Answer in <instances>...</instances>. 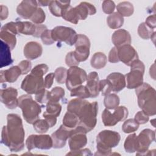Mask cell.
I'll list each match as a JSON object with an SVG mask.
<instances>
[{"label": "cell", "mask_w": 156, "mask_h": 156, "mask_svg": "<svg viewBox=\"0 0 156 156\" xmlns=\"http://www.w3.org/2000/svg\"><path fill=\"white\" fill-rule=\"evenodd\" d=\"M154 32V29L149 27L145 23H141L138 27V34L144 40L151 38Z\"/></svg>", "instance_id": "f35d334b"}, {"label": "cell", "mask_w": 156, "mask_h": 156, "mask_svg": "<svg viewBox=\"0 0 156 156\" xmlns=\"http://www.w3.org/2000/svg\"><path fill=\"white\" fill-rule=\"evenodd\" d=\"M74 8L79 20H84L88 15H93L96 13L95 7L87 2H82Z\"/></svg>", "instance_id": "603a6c76"}, {"label": "cell", "mask_w": 156, "mask_h": 156, "mask_svg": "<svg viewBox=\"0 0 156 156\" xmlns=\"http://www.w3.org/2000/svg\"><path fill=\"white\" fill-rule=\"evenodd\" d=\"M26 146L29 151L34 148L47 150L52 147L53 141L49 135H31L26 139Z\"/></svg>", "instance_id": "8fae6325"}, {"label": "cell", "mask_w": 156, "mask_h": 156, "mask_svg": "<svg viewBox=\"0 0 156 156\" xmlns=\"http://www.w3.org/2000/svg\"><path fill=\"white\" fill-rule=\"evenodd\" d=\"M46 15L44 10L38 7L34 14L32 16L30 20L34 23V24H40L45 21Z\"/></svg>", "instance_id": "f6af8a7d"}, {"label": "cell", "mask_w": 156, "mask_h": 156, "mask_svg": "<svg viewBox=\"0 0 156 156\" xmlns=\"http://www.w3.org/2000/svg\"><path fill=\"white\" fill-rule=\"evenodd\" d=\"M86 102V100L78 98L73 99L68 102L67 106V111L77 115L79 112Z\"/></svg>", "instance_id": "836d02e7"}, {"label": "cell", "mask_w": 156, "mask_h": 156, "mask_svg": "<svg viewBox=\"0 0 156 156\" xmlns=\"http://www.w3.org/2000/svg\"><path fill=\"white\" fill-rule=\"evenodd\" d=\"M10 51L9 46L1 40V68L13 63V60L12 58Z\"/></svg>", "instance_id": "484cf974"}, {"label": "cell", "mask_w": 156, "mask_h": 156, "mask_svg": "<svg viewBox=\"0 0 156 156\" xmlns=\"http://www.w3.org/2000/svg\"><path fill=\"white\" fill-rule=\"evenodd\" d=\"M21 88L29 94H35L46 88L44 79L42 76L30 73L22 81Z\"/></svg>", "instance_id": "ba28073f"}, {"label": "cell", "mask_w": 156, "mask_h": 156, "mask_svg": "<svg viewBox=\"0 0 156 156\" xmlns=\"http://www.w3.org/2000/svg\"><path fill=\"white\" fill-rule=\"evenodd\" d=\"M1 101L9 109H15L18 106V99L17 98L18 91L13 87H8L1 89L0 91Z\"/></svg>", "instance_id": "9a60e30c"}, {"label": "cell", "mask_w": 156, "mask_h": 156, "mask_svg": "<svg viewBox=\"0 0 156 156\" xmlns=\"http://www.w3.org/2000/svg\"><path fill=\"white\" fill-rule=\"evenodd\" d=\"M74 45L76 49L73 52L77 60L79 63L85 61L90 55V41L88 37L84 34H77Z\"/></svg>", "instance_id": "7c38bea8"}, {"label": "cell", "mask_w": 156, "mask_h": 156, "mask_svg": "<svg viewBox=\"0 0 156 156\" xmlns=\"http://www.w3.org/2000/svg\"><path fill=\"white\" fill-rule=\"evenodd\" d=\"M65 63L66 65L69 67L77 66L79 64V62L74 56L73 51H71L66 54L65 57Z\"/></svg>", "instance_id": "816d5d0a"}, {"label": "cell", "mask_w": 156, "mask_h": 156, "mask_svg": "<svg viewBox=\"0 0 156 156\" xmlns=\"http://www.w3.org/2000/svg\"><path fill=\"white\" fill-rule=\"evenodd\" d=\"M18 34H22L26 35H34L36 30V24L29 21L16 22Z\"/></svg>", "instance_id": "4316f807"}, {"label": "cell", "mask_w": 156, "mask_h": 156, "mask_svg": "<svg viewBox=\"0 0 156 156\" xmlns=\"http://www.w3.org/2000/svg\"><path fill=\"white\" fill-rule=\"evenodd\" d=\"M25 132L21 117L14 113L7 116V126L1 132V143L8 147L11 152H19L24 147Z\"/></svg>", "instance_id": "6da1fadb"}, {"label": "cell", "mask_w": 156, "mask_h": 156, "mask_svg": "<svg viewBox=\"0 0 156 156\" xmlns=\"http://www.w3.org/2000/svg\"><path fill=\"white\" fill-rule=\"evenodd\" d=\"M121 140V136L117 132L104 130L100 132L96 136L97 151L95 155H113L112 149L117 146Z\"/></svg>", "instance_id": "3957f363"}, {"label": "cell", "mask_w": 156, "mask_h": 156, "mask_svg": "<svg viewBox=\"0 0 156 156\" xmlns=\"http://www.w3.org/2000/svg\"><path fill=\"white\" fill-rule=\"evenodd\" d=\"M102 120L105 126H113L116 125L118 121L114 117L113 113H112L107 108L104 110L102 113Z\"/></svg>", "instance_id": "74e56055"}, {"label": "cell", "mask_w": 156, "mask_h": 156, "mask_svg": "<svg viewBox=\"0 0 156 156\" xmlns=\"http://www.w3.org/2000/svg\"><path fill=\"white\" fill-rule=\"evenodd\" d=\"M146 24L150 27L151 29H154L156 27V17L155 15L154 14L152 15L149 16L146 19L145 21Z\"/></svg>", "instance_id": "680465c9"}, {"label": "cell", "mask_w": 156, "mask_h": 156, "mask_svg": "<svg viewBox=\"0 0 156 156\" xmlns=\"http://www.w3.org/2000/svg\"><path fill=\"white\" fill-rule=\"evenodd\" d=\"M54 78H55V76H54V73H50L45 76L44 82V85L46 88H50L51 87V86L52 85L53 80Z\"/></svg>", "instance_id": "6f0895ef"}, {"label": "cell", "mask_w": 156, "mask_h": 156, "mask_svg": "<svg viewBox=\"0 0 156 156\" xmlns=\"http://www.w3.org/2000/svg\"><path fill=\"white\" fill-rule=\"evenodd\" d=\"M70 95L72 97H77L78 98L82 99L90 98V93L87 87L82 85L72 90L71 91Z\"/></svg>", "instance_id": "ab89813d"}, {"label": "cell", "mask_w": 156, "mask_h": 156, "mask_svg": "<svg viewBox=\"0 0 156 156\" xmlns=\"http://www.w3.org/2000/svg\"><path fill=\"white\" fill-rule=\"evenodd\" d=\"M99 83V76L96 72L92 71L87 75V84L85 87L90 93V98H95L98 96L100 93Z\"/></svg>", "instance_id": "d6986e66"}, {"label": "cell", "mask_w": 156, "mask_h": 156, "mask_svg": "<svg viewBox=\"0 0 156 156\" xmlns=\"http://www.w3.org/2000/svg\"><path fill=\"white\" fill-rule=\"evenodd\" d=\"M136 133H133L129 135L125 140L124 147L126 152L133 153L136 152Z\"/></svg>", "instance_id": "8d00e7d4"}, {"label": "cell", "mask_w": 156, "mask_h": 156, "mask_svg": "<svg viewBox=\"0 0 156 156\" xmlns=\"http://www.w3.org/2000/svg\"><path fill=\"white\" fill-rule=\"evenodd\" d=\"M49 67L47 65L42 63L39 64L35 66L30 71L31 73L40 76H43L48 71Z\"/></svg>", "instance_id": "c3c4849f"}, {"label": "cell", "mask_w": 156, "mask_h": 156, "mask_svg": "<svg viewBox=\"0 0 156 156\" xmlns=\"http://www.w3.org/2000/svg\"><path fill=\"white\" fill-rule=\"evenodd\" d=\"M107 79L110 82L113 92L118 93L126 86L125 76L120 73H112L107 76Z\"/></svg>", "instance_id": "ffe728a7"}, {"label": "cell", "mask_w": 156, "mask_h": 156, "mask_svg": "<svg viewBox=\"0 0 156 156\" xmlns=\"http://www.w3.org/2000/svg\"><path fill=\"white\" fill-rule=\"evenodd\" d=\"M65 90L60 87H55L49 91L48 101L59 102V101L65 96Z\"/></svg>", "instance_id": "e575fe53"}, {"label": "cell", "mask_w": 156, "mask_h": 156, "mask_svg": "<svg viewBox=\"0 0 156 156\" xmlns=\"http://www.w3.org/2000/svg\"><path fill=\"white\" fill-rule=\"evenodd\" d=\"M0 37L1 40L7 44L10 48L11 50H13L15 48L16 44L15 34L7 30L1 29L0 31Z\"/></svg>", "instance_id": "f546056e"}, {"label": "cell", "mask_w": 156, "mask_h": 156, "mask_svg": "<svg viewBox=\"0 0 156 156\" xmlns=\"http://www.w3.org/2000/svg\"><path fill=\"white\" fill-rule=\"evenodd\" d=\"M43 52L42 46L37 41H30L24 47L23 53L26 58L29 60H35L40 57Z\"/></svg>", "instance_id": "ac0fdd59"}, {"label": "cell", "mask_w": 156, "mask_h": 156, "mask_svg": "<svg viewBox=\"0 0 156 156\" xmlns=\"http://www.w3.org/2000/svg\"><path fill=\"white\" fill-rule=\"evenodd\" d=\"M41 40L45 45H51L54 43L52 37V30L46 29L41 35Z\"/></svg>", "instance_id": "681fc988"}, {"label": "cell", "mask_w": 156, "mask_h": 156, "mask_svg": "<svg viewBox=\"0 0 156 156\" xmlns=\"http://www.w3.org/2000/svg\"><path fill=\"white\" fill-rule=\"evenodd\" d=\"M139 124L134 119H128L125 121L122 126V130L126 133L135 132L138 130Z\"/></svg>", "instance_id": "60d3db41"}, {"label": "cell", "mask_w": 156, "mask_h": 156, "mask_svg": "<svg viewBox=\"0 0 156 156\" xmlns=\"http://www.w3.org/2000/svg\"><path fill=\"white\" fill-rule=\"evenodd\" d=\"M62 111V106L59 102L48 101L46 105V110L43 116L44 118H57Z\"/></svg>", "instance_id": "d4e9b609"}, {"label": "cell", "mask_w": 156, "mask_h": 156, "mask_svg": "<svg viewBox=\"0 0 156 156\" xmlns=\"http://www.w3.org/2000/svg\"><path fill=\"white\" fill-rule=\"evenodd\" d=\"M87 74L85 71L78 66H72L67 72L66 86L70 91L87 81Z\"/></svg>", "instance_id": "9c48e42d"}, {"label": "cell", "mask_w": 156, "mask_h": 156, "mask_svg": "<svg viewBox=\"0 0 156 156\" xmlns=\"http://www.w3.org/2000/svg\"><path fill=\"white\" fill-rule=\"evenodd\" d=\"M70 1H51L49 5V10L51 13L57 17L62 16L63 12L70 7Z\"/></svg>", "instance_id": "cb8c5ba5"}, {"label": "cell", "mask_w": 156, "mask_h": 156, "mask_svg": "<svg viewBox=\"0 0 156 156\" xmlns=\"http://www.w3.org/2000/svg\"><path fill=\"white\" fill-rule=\"evenodd\" d=\"M107 23L112 29L120 28L124 24V18L118 12H113L107 18Z\"/></svg>", "instance_id": "f1b7e54d"}, {"label": "cell", "mask_w": 156, "mask_h": 156, "mask_svg": "<svg viewBox=\"0 0 156 156\" xmlns=\"http://www.w3.org/2000/svg\"><path fill=\"white\" fill-rule=\"evenodd\" d=\"M92 155L93 154L91 153V151L88 148L85 149H80L77 151H71L69 152L66 154V155Z\"/></svg>", "instance_id": "9f6ffc18"}, {"label": "cell", "mask_w": 156, "mask_h": 156, "mask_svg": "<svg viewBox=\"0 0 156 156\" xmlns=\"http://www.w3.org/2000/svg\"><path fill=\"white\" fill-rule=\"evenodd\" d=\"M119 98L115 93H110L105 96L104 99V104L106 108L110 110L115 109L119 104Z\"/></svg>", "instance_id": "d6a6232c"}, {"label": "cell", "mask_w": 156, "mask_h": 156, "mask_svg": "<svg viewBox=\"0 0 156 156\" xmlns=\"http://www.w3.org/2000/svg\"><path fill=\"white\" fill-rule=\"evenodd\" d=\"M155 132L149 129L143 130L136 136V155H141L148 151L149 146L155 141Z\"/></svg>", "instance_id": "30bf717a"}, {"label": "cell", "mask_w": 156, "mask_h": 156, "mask_svg": "<svg viewBox=\"0 0 156 156\" xmlns=\"http://www.w3.org/2000/svg\"><path fill=\"white\" fill-rule=\"evenodd\" d=\"M21 74H22L21 71L18 65L13 66L8 69L1 70L0 71L1 83H13Z\"/></svg>", "instance_id": "7402d4cb"}, {"label": "cell", "mask_w": 156, "mask_h": 156, "mask_svg": "<svg viewBox=\"0 0 156 156\" xmlns=\"http://www.w3.org/2000/svg\"><path fill=\"white\" fill-rule=\"evenodd\" d=\"M138 105L147 116H154L156 113L155 90L149 83L143 82L135 88Z\"/></svg>", "instance_id": "7a4b0ae2"}, {"label": "cell", "mask_w": 156, "mask_h": 156, "mask_svg": "<svg viewBox=\"0 0 156 156\" xmlns=\"http://www.w3.org/2000/svg\"><path fill=\"white\" fill-rule=\"evenodd\" d=\"M74 129H68L62 124L60 127L51 135L53 141L52 147L55 149L63 147L66 143L67 140L69 139L70 136L73 134Z\"/></svg>", "instance_id": "5bb4252c"}, {"label": "cell", "mask_w": 156, "mask_h": 156, "mask_svg": "<svg viewBox=\"0 0 156 156\" xmlns=\"http://www.w3.org/2000/svg\"><path fill=\"white\" fill-rule=\"evenodd\" d=\"M48 94L49 91L46 89H44L38 93L35 94V101L40 104L47 103L48 101Z\"/></svg>", "instance_id": "f907efd6"}, {"label": "cell", "mask_w": 156, "mask_h": 156, "mask_svg": "<svg viewBox=\"0 0 156 156\" xmlns=\"http://www.w3.org/2000/svg\"><path fill=\"white\" fill-rule=\"evenodd\" d=\"M62 17L66 21L77 24L79 21L78 15L74 7H69L62 14Z\"/></svg>", "instance_id": "d590c367"}, {"label": "cell", "mask_w": 156, "mask_h": 156, "mask_svg": "<svg viewBox=\"0 0 156 156\" xmlns=\"http://www.w3.org/2000/svg\"><path fill=\"white\" fill-rule=\"evenodd\" d=\"M134 119L139 125L144 124L149 121V116L145 114L143 111H139L135 114Z\"/></svg>", "instance_id": "db71d44e"}, {"label": "cell", "mask_w": 156, "mask_h": 156, "mask_svg": "<svg viewBox=\"0 0 156 156\" xmlns=\"http://www.w3.org/2000/svg\"><path fill=\"white\" fill-rule=\"evenodd\" d=\"M46 29H48L47 27L43 24H36L35 33L33 36L35 37H40L42 33Z\"/></svg>", "instance_id": "91938a15"}, {"label": "cell", "mask_w": 156, "mask_h": 156, "mask_svg": "<svg viewBox=\"0 0 156 156\" xmlns=\"http://www.w3.org/2000/svg\"><path fill=\"white\" fill-rule=\"evenodd\" d=\"M34 129L35 130L39 133H44L48 132L50 127L48 121L44 119H38L33 124Z\"/></svg>", "instance_id": "b9f144b4"}, {"label": "cell", "mask_w": 156, "mask_h": 156, "mask_svg": "<svg viewBox=\"0 0 156 156\" xmlns=\"http://www.w3.org/2000/svg\"><path fill=\"white\" fill-rule=\"evenodd\" d=\"M51 1H37L38 5L40 6H47L49 5Z\"/></svg>", "instance_id": "6125c7cd"}, {"label": "cell", "mask_w": 156, "mask_h": 156, "mask_svg": "<svg viewBox=\"0 0 156 156\" xmlns=\"http://www.w3.org/2000/svg\"><path fill=\"white\" fill-rule=\"evenodd\" d=\"M52 37L54 41L65 42L73 46L76 42L77 34L71 27L58 26L52 29Z\"/></svg>", "instance_id": "52a82bcc"}, {"label": "cell", "mask_w": 156, "mask_h": 156, "mask_svg": "<svg viewBox=\"0 0 156 156\" xmlns=\"http://www.w3.org/2000/svg\"><path fill=\"white\" fill-rule=\"evenodd\" d=\"M108 61L110 63H117L120 62L118 57V48L116 47H113L112 48L108 54Z\"/></svg>", "instance_id": "11a10c76"}, {"label": "cell", "mask_w": 156, "mask_h": 156, "mask_svg": "<svg viewBox=\"0 0 156 156\" xmlns=\"http://www.w3.org/2000/svg\"><path fill=\"white\" fill-rule=\"evenodd\" d=\"M37 1L34 0L22 1L16 8L18 15L24 19H29L38 9Z\"/></svg>", "instance_id": "e0dca14e"}, {"label": "cell", "mask_w": 156, "mask_h": 156, "mask_svg": "<svg viewBox=\"0 0 156 156\" xmlns=\"http://www.w3.org/2000/svg\"><path fill=\"white\" fill-rule=\"evenodd\" d=\"M18 66L20 67L23 75L27 74L32 68L31 62L29 60H24L20 62Z\"/></svg>", "instance_id": "f5cc1de1"}, {"label": "cell", "mask_w": 156, "mask_h": 156, "mask_svg": "<svg viewBox=\"0 0 156 156\" xmlns=\"http://www.w3.org/2000/svg\"><path fill=\"white\" fill-rule=\"evenodd\" d=\"M86 132L80 127L77 126L68 139V144L71 151H74L82 149L87 143Z\"/></svg>", "instance_id": "4fadbf2b"}, {"label": "cell", "mask_w": 156, "mask_h": 156, "mask_svg": "<svg viewBox=\"0 0 156 156\" xmlns=\"http://www.w3.org/2000/svg\"><path fill=\"white\" fill-rule=\"evenodd\" d=\"M18 107L21 109L23 118L27 123L33 124L38 119L41 112V106L30 94H24L18 98Z\"/></svg>", "instance_id": "5b68a950"}, {"label": "cell", "mask_w": 156, "mask_h": 156, "mask_svg": "<svg viewBox=\"0 0 156 156\" xmlns=\"http://www.w3.org/2000/svg\"><path fill=\"white\" fill-rule=\"evenodd\" d=\"M130 66V71L125 76L126 86L128 89H135L143 83L145 66L139 59L133 61Z\"/></svg>", "instance_id": "8992f818"}, {"label": "cell", "mask_w": 156, "mask_h": 156, "mask_svg": "<svg viewBox=\"0 0 156 156\" xmlns=\"http://www.w3.org/2000/svg\"><path fill=\"white\" fill-rule=\"evenodd\" d=\"M118 54L119 61L129 66L131 65L133 61L138 59L136 51L130 44L124 45L118 48Z\"/></svg>", "instance_id": "2e32d148"}, {"label": "cell", "mask_w": 156, "mask_h": 156, "mask_svg": "<svg viewBox=\"0 0 156 156\" xmlns=\"http://www.w3.org/2000/svg\"><path fill=\"white\" fill-rule=\"evenodd\" d=\"M67 72L68 70L64 67H58L55 69L54 72V76L55 80L58 83L63 84L66 82L67 78Z\"/></svg>", "instance_id": "ee69618b"}, {"label": "cell", "mask_w": 156, "mask_h": 156, "mask_svg": "<svg viewBox=\"0 0 156 156\" xmlns=\"http://www.w3.org/2000/svg\"><path fill=\"white\" fill-rule=\"evenodd\" d=\"M107 62V58L105 54L101 52H98L94 53L92 56L90 64L93 68L100 69L106 65Z\"/></svg>", "instance_id": "83f0119b"}, {"label": "cell", "mask_w": 156, "mask_h": 156, "mask_svg": "<svg viewBox=\"0 0 156 156\" xmlns=\"http://www.w3.org/2000/svg\"><path fill=\"white\" fill-rule=\"evenodd\" d=\"M98 112V104L97 102H90L87 101L77 114L79 124L86 133L92 130L97 123V115Z\"/></svg>", "instance_id": "277c9868"}, {"label": "cell", "mask_w": 156, "mask_h": 156, "mask_svg": "<svg viewBox=\"0 0 156 156\" xmlns=\"http://www.w3.org/2000/svg\"><path fill=\"white\" fill-rule=\"evenodd\" d=\"M9 15V10L8 8L4 5H1L0 10V18L1 21L4 20L8 17Z\"/></svg>", "instance_id": "94428289"}, {"label": "cell", "mask_w": 156, "mask_h": 156, "mask_svg": "<svg viewBox=\"0 0 156 156\" xmlns=\"http://www.w3.org/2000/svg\"><path fill=\"white\" fill-rule=\"evenodd\" d=\"M112 41L115 47L119 48L122 46L130 44L131 36L125 29H118L114 32L112 36Z\"/></svg>", "instance_id": "44dd1931"}, {"label": "cell", "mask_w": 156, "mask_h": 156, "mask_svg": "<svg viewBox=\"0 0 156 156\" xmlns=\"http://www.w3.org/2000/svg\"><path fill=\"white\" fill-rule=\"evenodd\" d=\"M102 9L103 12L106 14H112L115 9V4L113 1L105 0L102 4Z\"/></svg>", "instance_id": "7dc6e473"}, {"label": "cell", "mask_w": 156, "mask_h": 156, "mask_svg": "<svg viewBox=\"0 0 156 156\" xmlns=\"http://www.w3.org/2000/svg\"><path fill=\"white\" fill-rule=\"evenodd\" d=\"M62 124L68 129H74L79 124V118L76 114L67 111L63 118Z\"/></svg>", "instance_id": "1f68e13d"}, {"label": "cell", "mask_w": 156, "mask_h": 156, "mask_svg": "<svg viewBox=\"0 0 156 156\" xmlns=\"http://www.w3.org/2000/svg\"><path fill=\"white\" fill-rule=\"evenodd\" d=\"M128 114V110L124 106H118L113 113L114 117L118 122L125 120L127 118Z\"/></svg>", "instance_id": "7bdbcfd3"}, {"label": "cell", "mask_w": 156, "mask_h": 156, "mask_svg": "<svg viewBox=\"0 0 156 156\" xmlns=\"http://www.w3.org/2000/svg\"><path fill=\"white\" fill-rule=\"evenodd\" d=\"M99 91L101 93L102 96H106L112 91V86L108 82V80L106 79H103L99 81Z\"/></svg>", "instance_id": "bcb514c9"}, {"label": "cell", "mask_w": 156, "mask_h": 156, "mask_svg": "<svg viewBox=\"0 0 156 156\" xmlns=\"http://www.w3.org/2000/svg\"><path fill=\"white\" fill-rule=\"evenodd\" d=\"M117 12L122 16L128 17L131 16L134 12L133 4L129 1H123L119 2L116 6Z\"/></svg>", "instance_id": "4dcf8cb0"}]
</instances>
